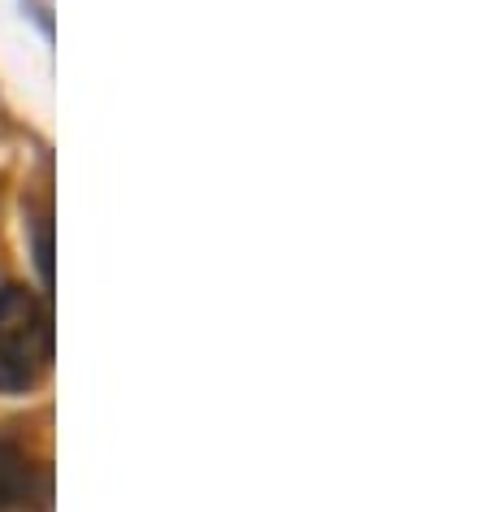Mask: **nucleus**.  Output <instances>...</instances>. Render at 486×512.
<instances>
[{
    "instance_id": "1",
    "label": "nucleus",
    "mask_w": 486,
    "mask_h": 512,
    "mask_svg": "<svg viewBox=\"0 0 486 512\" xmlns=\"http://www.w3.org/2000/svg\"><path fill=\"white\" fill-rule=\"evenodd\" d=\"M53 365V317L27 287H0V395L40 387Z\"/></svg>"
},
{
    "instance_id": "2",
    "label": "nucleus",
    "mask_w": 486,
    "mask_h": 512,
    "mask_svg": "<svg viewBox=\"0 0 486 512\" xmlns=\"http://www.w3.org/2000/svg\"><path fill=\"white\" fill-rule=\"evenodd\" d=\"M0 512H48L44 465L9 439H0Z\"/></svg>"
},
{
    "instance_id": "3",
    "label": "nucleus",
    "mask_w": 486,
    "mask_h": 512,
    "mask_svg": "<svg viewBox=\"0 0 486 512\" xmlns=\"http://www.w3.org/2000/svg\"><path fill=\"white\" fill-rule=\"evenodd\" d=\"M35 256H40L44 278H53V243H48V222H40V235H35Z\"/></svg>"
}]
</instances>
